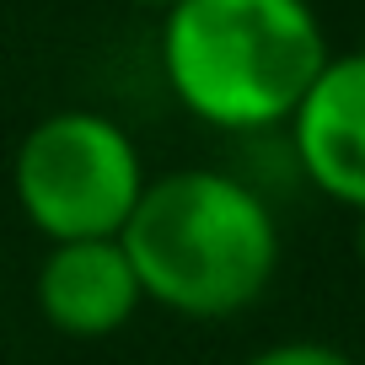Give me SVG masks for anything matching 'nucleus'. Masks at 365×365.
<instances>
[{"instance_id":"f03ea898","label":"nucleus","mask_w":365,"mask_h":365,"mask_svg":"<svg viewBox=\"0 0 365 365\" xmlns=\"http://www.w3.org/2000/svg\"><path fill=\"white\" fill-rule=\"evenodd\" d=\"M328 54L312 0H178L156 33L167 91L220 135L285 129Z\"/></svg>"},{"instance_id":"39448f33","label":"nucleus","mask_w":365,"mask_h":365,"mask_svg":"<svg viewBox=\"0 0 365 365\" xmlns=\"http://www.w3.org/2000/svg\"><path fill=\"white\" fill-rule=\"evenodd\" d=\"M33 301L43 322L65 339H113L145 307V290L135 279L124 242L103 237V242H54L33 274Z\"/></svg>"},{"instance_id":"20e7f679","label":"nucleus","mask_w":365,"mask_h":365,"mask_svg":"<svg viewBox=\"0 0 365 365\" xmlns=\"http://www.w3.org/2000/svg\"><path fill=\"white\" fill-rule=\"evenodd\" d=\"M301 178L344 210H365V48H339L285 118Z\"/></svg>"},{"instance_id":"0eeeda50","label":"nucleus","mask_w":365,"mask_h":365,"mask_svg":"<svg viewBox=\"0 0 365 365\" xmlns=\"http://www.w3.org/2000/svg\"><path fill=\"white\" fill-rule=\"evenodd\" d=\"M354 252H360V269H365V210H360V226H354Z\"/></svg>"},{"instance_id":"6e6552de","label":"nucleus","mask_w":365,"mask_h":365,"mask_svg":"<svg viewBox=\"0 0 365 365\" xmlns=\"http://www.w3.org/2000/svg\"><path fill=\"white\" fill-rule=\"evenodd\" d=\"M135 6H145V11H172L178 0H135Z\"/></svg>"},{"instance_id":"7ed1b4c3","label":"nucleus","mask_w":365,"mask_h":365,"mask_svg":"<svg viewBox=\"0 0 365 365\" xmlns=\"http://www.w3.org/2000/svg\"><path fill=\"white\" fill-rule=\"evenodd\" d=\"M145 156L135 135L103 108H59L27 124L11 156L16 210L38 237L103 242L118 237L145 194Z\"/></svg>"},{"instance_id":"f257e3e1","label":"nucleus","mask_w":365,"mask_h":365,"mask_svg":"<svg viewBox=\"0 0 365 365\" xmlns=\"http://www.w3.org/2000/svg\"><path fill=\"white\" fill-rule=\"evenodd\" d=\"M145 301L172 317L220 322L263 301L285 237L274 205L220 167H167L118 231Z\"/></svg>"},{"instance_id":"423d86ee","label":"nucleus","mask_w":365,"mask_h":365,"mask_svg":"<svg viewBox=\"0 0 365 365\" xmlns=\"http://www.w3.org/2000/svg\"><path fill=\"white\" fill-rule=\"evenodd\" d=\"M242 365H354L339 344H322V339H285V344H269V349L247 354Z\"/></svg>"}]
</instances>
